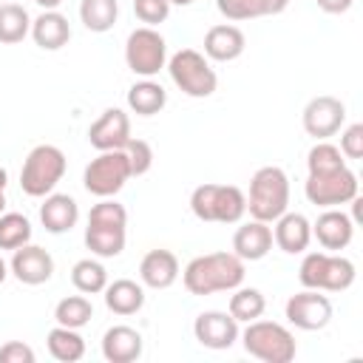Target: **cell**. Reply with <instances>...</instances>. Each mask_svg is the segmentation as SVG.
Segmentation results:
<instances>
[{
    "label": "cell",
    "mask_w": 363,
    "mask_h": 363,
    "mask_svg": "<svg viewBox=\"0 0 363 363\" xmlns=\"http://www.w3.org/2000/svg\"><path fill=\"white\" fill-rule=\"evenodd\" d=\"M241 281H244V261L235 252L196 255L182 272V284L190 295L230 292V289L241 286Z\"/></svg>",
    "instance_id": "cell-1"
},
{
    "label": "cell",
    "mask_w": 363,
    "mask_h": 363,
    "mask_svg": "<svg viewBox=\"0 0 363 363\" xmlns=\"http://www.w3.org/2000/svg\"><path fill=\"white\" fill-rule=\"evenodd\" d=\"M125 227H128V210L113 199H102L88 213L85 247L99 258H116L125 250V235H128Z\"/></svg>",
    "instance_id": "cell-2"
},
{
    "label": "cell",
    "mask_w": 363,
    "mask_h": 363,
    "mask_svg": "<svg viewBox=\"0 0 363 363\" xmlns=\"http://www.w3.org/2000/svg\"><path fill=\"white\" fill-rule=\"evenodd\" d=\"M289 207V179L281 167L267 164L258 167L250 179V193H247V210L255 221L272 224L278 216H284Z\"/></svg>",
    "instance_id": "cell-3"
},
{
    "label": "cell",
    "mask_w": 363,
    "mask_h": 363,
    "mask_svg": "<svg viewBox=\"0 0 363 363\" xmlns=\"http://www.w3.org/2000/svg\"><path fill=\"white\" fill-rule=\"evenodd\" d=\"M65 167H68L65 153L57 145H37V147H31L26 162H23V170H20L23 193L31 196V199H45L62 182Z\"/></svg>",
    "instance_id": "cell-4"
},
{
    "label": "cell",
    "mask_w": 363,
    "mask_h": 363,
    "mask_svg": "<svg viewBox=\"0 0 363 363\" xmlns=\"http://www.w3.org/2000/svg\"><path fill=\"white\" fill-rule=\"evenodd\" d=\"M190 210L199 221L235 224L247 213V196L235 184H199L190 196Z\"/></svg>",
    "instance_id": "cell-5"
},
{
    "label": "cell",
    "mask_w": 363,
    "mask_h": 363,
    "mask_svg": "<svg viewBox=\"0 0 363 363\" xmlns=\"http://www.w3.org/2000/svg\"><path fill=\"white\" fill-rule=\"evenodd\" d=\"M241 335V343H244V352L264 360V363H289L295 360V337L286 326L275 323V320H250Z\"/></svg>",
    "instance_id": "cell-6"
},
{
    "label": "cell",
    "mask_w": 363,
    "mask_h": 363,
    "mask_svg": "<svg viewBox=\"0 0 363 363\" xmlns=\"http://www.w3.org/2000/svg\"><path fill=\"white\" fill-rule=\"evenodd\" d=\"M298 278L306 289L320 292H343L354 284L357 269L349 258L332 255V252H306L298 269Z\"/></svg>",
    "instance_id": "cell-7"
},
{
    "label": "cell",
    "mask_w": 363,
    "mask_h": 363,
    "mask_svg": "<svg viewBox=\"0 0 363 363\" xmlns=\"http://www.w3.org/2000/svg\"><path fill=\"white\" fill-rule=\"evenodd\" d=\"M167 71H170L173 85H176L182 94L193 96V99L210 96V94L216 91V85H218V77H216V71L210 68L207 57H204L201 51H196V48H182V51H176V54L167 60Z\"/></svg>",
    "instance_id": "cell-8"
},
{
    "label": "cell",
    "mask_w": 363,
    "mask_h": 363,
    "mask_svg": "<svg viewBox=\"0 0 363 363\" xmlns=\"http://www.w3.org/2000/svg\"><path fill=\"white\" fill-rule=\"evenodd\" d=\"M128 179H130V164L125 150H99V156L91 159L82 173L85 190L96 199H113Z\"/></svg>",
    "instance_id": "cell-9"
},
{
    "label": "cell",
    "mask_w": 363,
    "mask_h": 363,
    "mask_svg": "<svg viewBox=\"0 0 363 363\" xmlns=\"http://www.w3.org/2000/svg\"><path fill=\"white\" fill-rule=\"evenodd\" d=\"M125 62L142 79L156 77L167 65V43H164V37L150 26L133 28L128 34V43H125Z\"/></svg>",
    "instance_id": "cell-10"
},
{
    "label": "cell",
    "mask_w": 363,
    "mask_h": 363,
    "mask_svg": "<svg viewBox=\"0 0 363 363\" xmlns=\"http://www.w3.org/2000/svg\"><path fill=\"white\" fill-rule=\"evenodd\" d=\"M303 193L309 199V204L318 207H340L349 204L357 196V176L343 164L337 170H326V173H309Z\"/></svg>",
    "instance_id": "cell-11"
},
{
    "label": "cell",
    "mask_w": 363,
    "mask_h": 363,
    "mask_svg": "<svg viewBox=\"0 0 363 363\" xmlns=\"http://www.w3.org/2000/svg\"><path fill=\"white\" fill-rule=\"evenodd\" d=\"M284 312L295 329L318 332L332 320V301L326 295H320V289H303L286 301Z\"/></svg>",
    "instance_id": "cell-12"
},
{
    "label": "cell",
    "mask_w": 363,
    "mask_h": 363,
    "mask_svg": "<svg viewBox=\"0 0 363 363\" xmlns=\"http://www.w3.org/2000/svg\"><path fill=\"white\" fill-rule=\"evenodd\" d=\"M343 119H346V105L337 96H329V94L309 99L306 108H303V130L315 139L335 136L340 130Z\"/></svg>",
    "instance_id": "cell-13"
},
{
    "label": "cell",
    "mask_w": 363,
    "mask_h": 363,
    "mask_svg": "<svg viewBox=\"0 0 363 363\" xmlns=\"http://www.w3.org/2000/svg\"><path fill=\"white\" fill-rule=\"evenodd\" d=\"M193 335L201 346L221 352V349H230L238 340V320L230 312L210 309V312H201L193 320Z\"/></svg>",
    "instance_id": "cell-14"
},
{
    "label": "cell",
    "mask_w": 363,
    "mask_h": 363,
    "mask_svg": "<svg viewBox=\"0 0 363 363\" xmlns=\"http://www.w3.org/2000/svg\"><path fill=\"white\" fill-rule=\"evenodd\" d=\"M9 269L14 272V278H17L20 284L40 286V284H45V281L54 275V258H51V252H48L45 247L23 244V247L14 250Z\"/></svg>",
    "instance_id": "cell-15"
},
{
    "label": "cell",
    "mask_w": 363,
    "mask_h": 363,
    "mask_svg": "<svg viewBox=\"0 0 363 363\" xmlns=\"http://www.w3.org/2000/svg\"><path fill=\"white\" fill-rule=\"evenodd\" d=\"M88 142L96 150H122L130 142V119L122 108H108L88 128Z\"/></svg>",
    "instance_id": "cell-16"
},
{
    "label": "cell",
    "mask_w": 363,
    "mask_h": 363,
    "mask_svg": "<svg viewBox=\"0 0 363 363\" xmlns=\"http://www.w3.org/2000/svg\"><path fill=\"white\" fill-rule=\"evenodd\" d=\"M312 235L323 250H346L354 238V218H349L343 210L326 207L312 224Z\"/></svg>",
    "instance_id": "cell-17"
},
{
    "label": "cell",
    "mask_w": 363,
    "mask_h": 363,
    "mask_svg": "<svg viewBox=\"0 0 363 363\" xmlns=\"http://www.w3.org/2000/svg\"><path fill=\"white\" fill-rule=\"evenodd\" d=\"M247 48V37L238 26L233 23H218L213 28H207L204 34V57L216 60V62H230L238 60Z\"/></svg>",
    "instance_id": "cell-18"
},
{
    "label": "cell",
    "mask_w": 363,
    "mask_h": 363,
    "mask_svg": "<svg viewBox=\"0 0 363 363\" xmlns=\"http://www.w3.org/2000/svg\"><path fill=\"white\" fill-rule=\"evenodd\" d=\"M312 241V224L306 216L301 213H284L275 218V230H272V244H278V250L289 252V255H298L309 247Z\"/></svg>",
    "instance_id": "cell-19"
},
{
    "label": "cell",
    "mask_w": 363,
    "mask_h": 363,
    "mask_svg": "<svg viewBox=\"0 0 363 363\" xmlns=\"http://www.w3.org/2000/svg\"><path fill=\"white\" fill-rule=\"evenodd\" d=\"M272 250V230L267 221H247L233 235V252L241 261H261Z\"/></svg>",
    "instance_id": "cell-20"
},
{
    "label": "cell",
    "mask_w": 363,
    "mask_h": 363,
    "mask_svg": "<svg viewBox=\"0 0 363 363\" xmlns=\"http://www.w3.org/2000/svg\"><path fill=\"white\" fill-rule=\"evenodd\" d=\"M102 357L108 363H133L142 357V335L133 326H111L102 335Z\"/></svg>",
    "instance_id": "cell-21"
},
{
    "label": "cell",
    "mask_w": 363,
    "mask_h": 363,
    "mask_svg": "<svg viewBox=\"0 0 363 363\" xmlns=\"http://www.w3.org/2000/svg\"><path fill=\"white\" fill-rule=\"evenodd\" d=\"M40 221L54 235L68 233L79 221V207L68 193H48L45 201L40 204Z\"/></svg>",
    "instance_id": "cell-22"
},
{
    "label": "cell",
    "mask_w": 363,
    "mask_h": 363,
    "mask_svg": "<svg viewBox=\"0 0 363 363\" xmlns=\"http://www.w3.org/2000/svg\"><path fill=\"white\" fill-rule=\"evenodd\" d=\"M139 278L150 289H167L179 278V258L170 250H150L139 264Z\"/></svg>",
    "instance_id": "cell-23"
},
{
    "label": "cell",
    "mask_w": 363,
    "mask_h": 363,
    "mask_svg": "<svg viewBox=\"0 0 363 363\" xmlns=\"http://www.w3.org/2000/svg\"><path fill=\"white\" fill-rule=\"evenodd\" d=\"M31 37L43 51H57L71 40V26L68 17L60 14L57 9H43L37 20H31Z\"/></svg>",
    "instance_id": "cell-24"
},
{
    "label": "cell",
    "mask_w": 363,
    "mask_h": 363,
    "mask_svg": "<svg viewBox=\"0 0 363 363\" xmlns=\"http://www.w3.org/2000/svg\"><path fill=\"white\" fill-rule=\"evenodd\" d=\"M102 292H105V306L113 315L128 318V315H136L145 306V289H142V284H136L130 278H116Z\"/></svg>",
    "instance_id": "cell-25"
},
{
    "label": "cell",
    "mask_w": 363,
    "mask_h": 363,
    "mask_svg": "<svg viewBox=\"0 0 363 363\" xmlns=\"http://www.w3.org/2000/svg\"><path fill=\"white\" fill-rule=\"evenodd\" d=\"M286 6H289V0H216V9L233 23L281 14Z\"/></svg>",
    "instance_id": "cell-26"
},
{
    "label": "cell",
    "mask_w": 363,
    "mask_h": 363,
    "mask_svg": "<svg viewBox=\"0 0 363 363\" xmlns=\"http://www.w3.org/2000/svg\"><path fill=\"white\" fill-rule=\"evenodd\" d=\"M164 105H167V91L159 82H153L150 77L147 79H139V82H133L128 88V108L133 113H139V116H153Z\"/></svg>",
    "instance_id": "cell-27"
},
{
    "label": "cell",
    "mask_w": 363,
    "mask_h": 363,
    "mask_svg": "<svg viewBox=\"0 0 363 363\" xmlns=\"http://www.w3.org/2000/svg\"><path fill=\"white\" fill-rule=\"evenodd\" d=\"M48 352H51V357L54 360H60V363H77V360H82V354H85V340H82V335L77 332V329H68V326H54L51 332H48Z\"/></svg>",
    "instance_id": "cell-28"
},
{
    "label": "cell",
    "mask_w": 363,
    "mask_h": 363,
    "mask_svg": "<svg viewBox=\"0 0 363 363\" xmlns=\"http://www.w3.org/2000/svg\"><path fill=\"white\" fill-rule=\"evenodd\" d=\"M116 17H119V3L116 0H82L79 3V20L94 34L111 31Z\"/></svg>",
    "instance_id": "cell-29"
},
{
    "label": "cell",
    "mask_w": 363,
    "mask_h": 363,
    "mask_svg": "<svg viewBox=\"0 0 363 363\" xmlns=\"http://www.w3.org/2000/svg\"><path fill=\"white\" fill-rule=\"evenodd\" d=\"M267 309V298L261 289L255 286H235V292L230 295V315L238 320V323H250L255 318H261Z\"/></svg>",
    "instance_id": "cell-30"
},
{
    "label": "cell",
    "mask_w": 363,
    "mask_h": 363,
    "mask_svg": "<svg viewBox=\"0 0 363 363\" xmlns=\"http://www.w3.org/2000/svg\"><path fill=\"white\" fill-rule=\"evenodd\" d=\"M28 31H31L28 11L17 3H0V43H6V45L23 43Z\"/></svg>",
    "instance_id": "cell-31"
},
{
    "label": "cell",
    "mask_w": 363,
    "mask_h": 363,
    "mask_svg": "<svg viewBox=\"0 0 363 363\" xmlns=\"http://www.w3.org/2000/svg\"><path fill=\"white\" fill-rule=\"evenodd\" d=\"M71 284L82 295H96V292H102L108 286V269L96 258H82L71 269Z\"/></svg>",
    "instance_id": "cell-32"
},
{
    "label": "cell",
    "mask_w": 363,
    "mask_h": 363,
    "mask_svg": "<svg viewBox=\"0 0 363 363\" xmlns=\"http://www.w3.org/2000/svg\"><path fill=\"white\" fill-rule=\"evenodd\" d=\"M94 318V303L85 295H68L54 306V320L68 329H82Z\"/></svg>",
    "instance_id": "cell-33"
},
{
    "label": "cell",
    "mask_w": 363,
    "mask_h": 363,
    "mask_svg": "<svg viewBox=\"0 0 363 363\" xmlns=\"http://www.w3.org/2000/svg\"><path fill=\"white\" fill-rule=\"evenodd\" d=\"M31 241V221L23 213H0V250H17Z\"/></svg>",
    "instance_id": "cell-34"
},
{
    "label": "cell",
    "mask_w": 363,
    "mask_h": 363,
    "mask_svg": "<svg viewBox=\"0 0 363 363\" xmlns=\"http://www.w3.org/2000/svg\"><path fill=\"white\" fill-rule=\"evenodd\" d=\"M343 164H346V159H343L340 147L332 145V142H326V139H320V142L306 153V167H309V173H326V170H337V167H343Z\"/></svg>",
    "instance_id": "cell-35"
},
{
    "label": "cell",
    "mask_w": 363,
    "mask_h": 363,
    "mask_svg": "<svg viewBox=\"0 0 363 363\" xmlns=\"http://www.w3.org/2000/svg\"><path fill=\"white\" fill-rule=\"evenodd\" d=\"M125 156H128V164H130V176H145L150 167H153V147L145 142V139H133L122 147Z\"/></svg>",
    "instance_id": "cell-36"
},
{
    "label": "cell",
    "mask_w": 363,
    "mask_h": 363,
    "mask_svg": "<svg viewBox=\"0 0 363 363\" xmlns=\"http://www.w3.org/2000/svg\"><path fill=\"white\" fill-rule=\"evenodd\" d=\"M133 14L145 23V26H159L167 20L170 14V3L167 0H133Z\"/></svg>",
    "instance_id": "cell-37"
},
{
    "label": "cell",
    "mask_w": 363,
    "mask_h": 363,
    "mask_svg": "<svg viewBox=\"0 0 363 363\" xmlns=\"http://www.w3.org/2000/svg\"><path fill=\"white\" fill-rule=\"evenodd\" d=\"M340 153L346 159H360L363 156V125L354 122L340 133Z\"/></svg>",
    "instance_id": "cell-38"
},
{
    "label": "cell",
    "mask_w": 363,
    "mask_h": 363,
    "mask_svg": "<svg viewBox=\"0 0 363 363\" xmlns=\"http://www.w3.org/2000/svg\"><path fill=\"white\" fill-rule=\"evenodd\" d=\"M0 363H34V349L23 340H9L0 346Z\"/></svg>",
    "instance_id": "cell-39"
},
{
    "label": "cell",
    "mask_w": 363,
    "mask_h": 363,
    "mask_svg": "<svg viewBox=\"0 0 363 363\" xmlns=\"http://www.w3.org/2000/svg\"><path fill=\"white\" fill-rule=\"evenodd\" d=\"M326 14H343V11H349L352 9V3L354 0H315Z\"/></svg>",
    "instance_id": "cell-40"
},
{
    "label": "cell",
    "mask_w": 363,
    "mask_h": 363,
    "mask_svg": "<svg viewBox=\"0 0 363 363\" xmlns=\"http://www.w3.org/2000/svg\"><path fill=\"white\" fill-rule=\"evenodd\" d=\"M34 3H37V6H43V9H57L62 0H34Z\"/></svg>",
    "instance_id": "cell-41"
},
{
    "label": "cell",
    "mask_w": 363,
    "mask_h": 363,
    "mask_svg": "<svg viewBox=\"0 0 363 363\" xmlns=\"http://www.w3.org/2000/svg\"><path fill=\"white\" fill-rule=\"evenodd\" d=\"M6 275H9V267H6V261H3V258H0V284H3V281H6Z\"/></svg>",
    "instance_id": "cell-42"
},
{
    "label": "cell",
    "mask_w": 363,
    "mask_h": 363,
    "mask_svg": "<svg viewBox=\"0 0 363 363\" xmlns=\"http://www.w3.org/2000/svg\"><path fill=\"white\" fill-rule=\"evenodd\" d=\"M6 182H9V173L0 167V190H6Z\"/></svg>",
    "instance_id": "cell-43"
},
{
    "label": "cell",
    "mask_w": 363,
    "mask_h": 363,
    "mask_svg": "<svg viewBox=\"0 0 363 363\" xmlns=\"http://www.w3.org/2000/svg\"><path fill=\"white\" fill-rule=\"evenodd\" d=\"M167 3H170V6H190L193 0H167Z\"/></svg>",
    "instance_id": "cell-44"
},
{
    "label": "cell",
    "mask_w": 363,
    "mask_h": 363,
    "mask_svg": "<svg viewBox=\"0 0 363 363\" xmlns=\"http://www.w3.org/2000/svg\"><path fill=\"white\" fill-rule=\"evenodd\" d=\"M6 210V190H0V213Z\"/></svg>",
    "instance_id": "cell-45"
}]
</instances>
